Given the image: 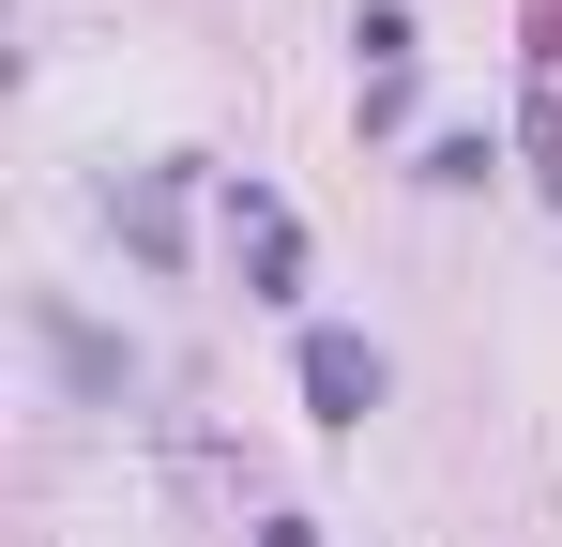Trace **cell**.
Masks as SVG:
<instances>
[{"label": "cell", "mask_w": 562, "mask_h": 547, "mask_svg": "<svg viewBox=\"0 0 562 547\" xmlns=\"http://www.w3.org/2000/svg\"><path fill=\"white\" fill-rule=\"evenodd\" d=\"M304 395H319V426H366V411H380V350L319 320V335H304Z\"/></svg>", "instance_id": "cell-1"}, {"label": "cell", "mask_w": 562, "mask_h": 547, "mask_svg": "<svg viewBox=\"0 0 562 547\" xmlns=\"http://www.w3.org/2000/svg\"><path fill=\"white\" fill-rule=\"evenodd\" d=\"M106 213H122L137 259H183V182H168V168H122V182H106Z\"/></svg>", "instance_id": "cell-2"}, {"label": "cell", "mask_w": 562, "mask_h": 547, "mask_svg": "<svg viewBox=\"0 0 562 547\" xmlns=\"http://www.w3.org/2000/svg\"><path fill=\"white\" fill-rule=\"evenodd\" d=\"M46 350H61V380H77V395H137V350H106L92 320H61V304H46Z\"/></svg>", "instance_id": "cell-3"}]
</instances>
